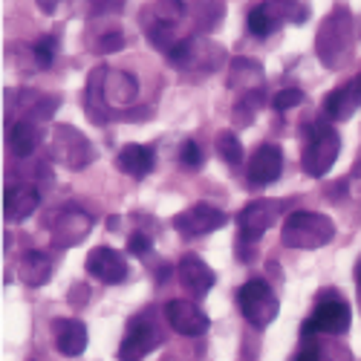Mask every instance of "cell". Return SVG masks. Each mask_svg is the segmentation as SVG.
Listing matches in <instances>:
<instances>
[{
  "label": "cell",
  "mask_w": 361,
  "mask_h": 361,
  "mask_svg": "<svg viewBox=\"0 0 361 361\" xmlns=\"http://www.w3.org/2000/svg\"><path fill=\"white\" fill-rule=\"evenodd\" d=\"M315 47H318L321 61L329 70H341L350 61V55H353V18H350L347 9L338 6L321 23Z\"/></svg>",
  "instance_id": "cell-1"
},
{
  "label": "cell",
  "mask_w": 361,
  "mask_h": 361,
  "mask_svg": "<svg viewBox=\"0 0 361 361\" xmlns=\"http://www.w3.org/2000/svg\"><path fill=\"white\" fill-rule=\"evenodd\" d=\"M336 237V223L321 212H295L283 220L281 240L289 249H321Z\"/></svg>",
  "instance_id": "cell-2"
},
{
  "label": "cell",
  "mask_w": 361,
  "mask_h": 361,
  "mask_svg": "<svg viewBox=\"0 0 361 361\" xmlns=\"http://www.w3.org/2000/svg\"><path fill=\"white\" fill-rule=\"evenodd\" d=\"M338 154H341V136L329 125H310V139L304 145V154H300V168H304V173L321 179L336 165Z\"/></svg>",
  "instance_id": "cell-3"
},
{
  "label": "cell",
  "mask_w": 361,
  "mask_h": 361,
  "mask_svg": "<svg viewBox=\"0 0 361 361\" xmlns=\"http://www.w3.org/2000/svg\"><path fill=\"white\" fill-rule=\"evenodd\" d=\"M223 47L208 41L205 35H191L183 38L171 52H168V61L179 70H191V73H214L223 64Z\"/></svg>",
  "instance_id": "cell-4"
},
{
  "label": "cell",
  "mask_w": 361,
  "mask_h": 361,
  "mask_svg": "<svg viewBox=\"0 0 361 361\" xmlns=\"http://www.w3.org/2000/svg\"><path fill=\"white\" fill-rule=\"evenodd\" d=\"M237 304H240V312H243V318L252 326H257V329L272 324L278 318V310H281L278 295L272 292V286H269L266 281H260V278H252V281H246L243 286H240Z\"/></svg>",
  "instance_id": "cell-5"
},
{
  "label": "cell",
  "mask_w": 361,
  "mask_h": 361,
  "mask_svg": "<svg viewBox=\"0 0 361 361\" xmlns=\"http://www.w3.org/2000/svg\"><path fill=\"white\" fill-rule=\"evenodd\" d=\"M162 344V333H159V324L154 321L150 312L133 315L128 321V333L118 344V361H142L150 350H157Z\"/></svg>",
  "instance_id": "cell-6"
},
{
  "label": "cell",
  "mask_w": 361,
  "mask_h": 361,
  "mask_svg": "<svg viewBox=\"0 0 361 361\" xmlns=\"http://www.w3.org/2000/svg\"><path fill=\"white\" fill-rule=\"evenodd\" d=\"M90 90H93V93L99 90V102L107 107H128L139 96V84L133 75L107 70V67L93 70V75H90Z\"/></svg>",
  "instance_id": "cell-7"
},
{
  "label": "cell",
  "mask_w": 361,
  "mask_h": 361,
  "mask_svg": "<svg viewBox=\"0 0 361 361\" xmlns=\"http://www.w3.org/2000/svg\"><path fill=\"white\" fill-rule=\"evenodd\" d=\"M52 159L64 162L70 168H84L96 159V150L90 145L75 128H67V125H58L52 130V147H49Z\"/></svg>",
  "instance_id": "cell-8"
},
{
  "label": "cell",
  "mask_w": 361,
  "mask_h": 361,
  "mask_svg": "<svg viewBox=\"0 0 361 361\" xmlns=\"http://www.w3.org/2000/svg\"><path fill=\"white\" fill-rule=\"evenodd\" d=\"M283 202L275 200H255L249 202L243 212L237 214V228H240V243H257V240L272 228V223L278 220Z\"/></svg>",
  "instance_id": "cell-9"
},
{
  "label": "cell",
  "mask_w": 361,
  "mask_h": 361,
  "mask_svg": "<svg viewBox=\"0 0 361 361\" xmlns=\"http://www.w3.org/2000/svg\"><path fill=\"white\" fill-rule=\"evenodd\" d=\"M315 324L318 333H326V336H341L350 329L353 324V310L344 298H338L336 292H324L318 298V307L310 318Z\"/></svg>",
  "instance_id": "cell-10"
},
{
  "label": "cell",
  "mask_w": 361,
  "mask_h": 361,
  "mask_svg": "<svg viewBox=\"0 0 361 361\" xmlns=\"http://www.w3.org/2000/svg\"><path fill=\"white\" fill-rule=\"evenodd\" d=\"M165 321L168 326L173 329V333L185 336V338H197L202 333H208V326H212V321H208V315L191 304V300H168L165 304Z\"/></svg>",
  "instance_id": "cell-11"
},
{
  "label": "cell",
  "mask_w": 361,
  "mask_h": 361,
  "mask_svg": "<svg viewBox=\"0 0 361 361\" xmlns=\"http://www.w3.org/2000/svg\"><path fill=\"white\" fill-rule=\"evenodd\" d=\"M226 220L228 217L220 212V208L208 205V202H197V205L185 208L183 214L173 217V228L185 237H200V234H212V231L223 228Z\"/></svg>",
  "instance_id": "cell-12"
},
{
  "label": "cell",
  "mask_w": 361,
  "mask_h": 361,
  "mask_svg": "<svg viewBox=\"0 0 361 361\" xmlns=\"http://www.w3.org/2000/svg\"><path fill=\"white\" fill-rule=\"evenodd\" d=\"M281 171H283V150L278 147V145H260L255 154H252V159H249V183L255 185V188H260V185H272L275 179L281 176Z\"/></svg>",
  "instance_id": "cell-13"
},
{
  "label": "cell",
  "mask_w": 361,
  "mask_h": 361,
  "mask_svg": "<svg viewBox=\"0 0 361 361\" xmlns=\"http://www.w3.org/2000/svg\"><path fill=\"white\" fill-rule=\"evenodd\" d=\"M179 283L185 286V292L191 295V298H205L208 292H212V286H214V269L208 266L200 255H185L183 260H179Z\"/></svg>",
  "instance_id": "cell-14"
},
{
  "label": "cell",
  "mask_w": 361,
  "mask_h": 361,
  "mask_svg": "<svg viewBox=\"0 0 361 361\" xmlns=\"http://www.w3.org/2000/svg\"><path fill=\"white\" fill-rule=\"evenodd\" d=\"M90 228H93V217L84 214L81 208H67V212H61L52 223V240L61 249L78 246Z\"/></svg>",
  "instance_id": "cell-15"
},
{
  "label": "cell",
  "mask_w": 361,
  "mask_h": 361,
  "mask_svg": "<svg viewBox=\"0 0 361 361\" xmlns=\"http://www.w3.org/2000/svg\"><path fill=\"white\" fill-rule=\"evenodd\" d=\"M87 272L102 283H122L128 278V263L110 246H99L87 255Z\"/></svg>",
  "instance_id": "cell-16"
},
{
  "label": "cell",
  "mask_w": 361,
  "mask_h": 361,
  "mask_svg": "<svg viewBox=\"0 0 361 361\" xmlns=\"http://www.w3.org/2000/svg\"><path fill=\"white\" fill-rule=\"evenodd\" d=\"M361 107V75H355L350 84L333 90V93L324 96V113L336 122H344L355 110Z\"/></svg>",
  "instance_id": "cell-17"
},
{
  "label": "cell",
  "mask_w": 361,
  "mask_h": 361,
  "mask_svg": "<svg viewBox=\"0 0 361 361\" xmlns=\"http://www.w3.org/2000/svg\"><path fill=\"white\" fill-rule=\"evenodd\" d=\"M52 333H55V347L61 355L75 358L87 350V326L78 318H55Z\"/></svg>",
  "instance_id": "cell-18"
},
{
  "label": "cell",
  "mask_w": 361,
  "mask_h": 361,
  "mask_svg": "<svg viewBox=\"0 0 361 361\" xmlns=\"http://www.w3.org/2000/svg\"><path fill=\"white\" fill-rule=\"evenodd\" d=\"M41 205V194L35 185H12L4 194V217L9 223H20Z\"/></svg>",
  "instance_id": "cell-19"
},
{
  "label": "cell",
  "mask_w": 361,
  "mask_h": 361,
  "mask_svg": "<svg viewBox=\"0 0 361 361\" xmlns=\"http://www.w3.org/2000/svg\"><path fill=\"white\" fill-rule=\"evenodd\" d=\"M116 165L122 168L125 173H130V176L142 179V176H147L150 171H154V165H157V154H154V147L130 142V145H125L122 150H118Z\"/></svg>",
  "instance_id": "cell-20"
},
{
  "label": "cell",
  "mask_w": 361,
  "mask_h": 361,
  "mask_svg": "<svg viewBox=\"0 0 361 361\" xmlns=\"http://www.w3.org/2000/svg\"><path fill=\"white\" fill-rule=\"evenodd\" d=\"M41 142V128L35 125V118H20V122H12L9 128V147L18 159L32 157L35 147Z\"/></svg>",
  "instance_id": "cell-21"
},
{
  "label": "cell",
  "mask_w": 361,
  "mask_h": 361,
  "mask_svg": "<svg viewBox=\"0 0 361 361\" xmlns=\"http://www.w3.org/2000/svg\"><path fill=\"white\" fill-rule=\"evenodd\" d=\"M18 275L26 286H44L52 275V260L44 255V252H26L20 257V269Z\"/></svg>",
  "instance_id": "cell-22"
},
{
  "label": "cell",
  "mask_w": 361,
  "mask_h": 361,
  "mask_svg": "<svg viewBox=\"0 0 361 361\" xmlns=\"http://www.w3.org/2000/svg\"><path fill=\"white\" fill-rule=\"evenodd\" d=\"M281 18H283V15H281V6L257 4V6H252V12H249V32H252L255 38H269V35L275 32V26H278Z\"/></svg>",
  "instance_id": "cell-23"
},
{
  "label": "cell",
  "mask_w": 361,
  "mask_h": 361,
  "mask_svg": "<svg viewBox=\"0 0 361 361\" xmlns=\"http://www.w3.org/2000/svg\"><path fill=\"white\" fill-rule=\"evenodd\" d=\"M147 41L154 44L157 49L162 52H171L179 41H176V32H173V23L168 18H159V20H150L147 23Z\"/></svg>",
  "instance_id": "cell-24"
},
{
  "label": "cell",
  "mask_w": 361,
  "mask_h": 361,
  "mask_svg": "<svg viewBox=\"0 0 361 361\" xmlns=\"http://www.w3.org/2000/svg\"><path fill=\"white\" fill-rule=\"evenodd\" d=\"M260 78H263V70L260 64L249 61V58H237L231 64V78H228V87H246V84H257L260 87Z\"/></svg>",
  "instance_id": "cell-25"
},
{
  "label": "cell",
  "mask_w": 361,
  "mask_h": 361,
  "mask_svg": "<svg viewBox=\"0 0 361 361\" xmlns=\"http://www.w3.org/2000/svg\"><path fill=\"white\" fill-rule=\"evenodd\" d=\"M260 104H263V87L260 90H249V93L243 96V102H237V107H234V125L237 128H249L255 122V113H257Z\"/></svg>",
  "instance_id": "cell-26"
},
{
  "label": "cell",
  "mask_w": 361,
  "mask_h": 361,
  "mask_svg": "<svg viewBox=\"0 0 361 361\" xmlns=\"http://www.w3.org/2000/svg\"><path fill=\"white\" fill-rule=\"evenodd\" d=\"M217 154H220V157H223V162H226V165H231V168H237L240 162H243V145H240L237 133L223 130V133L217 136Z\"/></svg>",
  "instance_id": "cell-27"
},
{
  "label": "cell",
  "mask_w": 361,
  "mask_h": 361,
  "mask_svg": "<svg viewBox=\"0 0 361 361\" xmlns=\"http://www.w3.org/2000/svg\"><path fill=\"white\" fill-rule=\"evenodd\" d=\"M55 52H58V41H55L52 35H47V38H41V41H35V47H32V58H35V64H38L41 70L52 67Z\"/></svg>",
  "instance_id": "cell-28"
},
{
  "label": "cell",
  "mask_w": 361,
  "mask_h": 361,
  "mask_svg": "<svg viewBox=\"0 0 361 361\" xmlns=\"http://www.w3.org/2000/svg\"><path fill=\"white\" fill-rule=\"evenodd\" d=\"M300 102H304V93H300L298 87H289V90H281V93L272 99V104H275V110H292V107H298Z\"/></svg>",
  "instance_id": "cell-29"
},
{
  "label": "cell",
  "mask_w": 361,
  "mask_h": 361,
  "mask_svg": "<svg viewBox=\"0 0 361 361\" xmlns=\"http://www.w3.org/2000/svg\"><path fill=\"white\" fill-rule=\"evenodd\" d=\"M179 162H183L185 168H200L202 165V150L197 142H183V147H179Z\"/></svg>",
  "instance_id": "cell-30"
},
{
  "label": "cell",
  "mask_w": 361,
  "mask_h": 361,
  "mask_svg": "<svg viewBox=\"0 0 361 361\" xmlns=\"http://www.w3.org/2000/svg\"><path fill=\"white\" fill-rule=\"evenodd\" d=\"M150 249H154V243H150L147 234H142V231L130 234V240H128V252H130V255L145 257V255H150Z\"/></svg>",
  "instance_id": "cell-31"
},
{
  "label": "cell",
  "mask_w": 361,
  "mask_h": 361,
  "mask_svg": "<svg viewBox=\"0 0 361 361\" xmlns=\"http://www.w3.org/2000/svg\"><path fill=\"white\" fill-rule=\"evenodd\" d=\"M281 15L289 18L292 23H304L310 18V6H304V4H281Z\"/></svg>",
  "instance_id": "cell-32"
},
{
  "label": "cell",
  "mask_w": 361,
  "mask_h": 361,
  "mask_svg": "<svg viewBox=\"0 0 361 361\" xmlns=\"http://www.w3.org/2000/svg\"><path fill=\"white\" fill-rule=\"evenodd\" d=\"M122 47H125V38H122V32H116V29H110V32H104L99 38V49L102 52H116V49H122Z\"/></svg>",
  "instance_id": "cell-33"
},
{
  "label": "cell",
  "mask_w": 361,
  "mask_h": 361,
  "mask_svg": "<svg viewBox=\"0 0 361 361\" xmlns=\"http://www.w3.org/2000/svg\"><path fill=\"white\" fill-rule=\"evenodd\" d=\"M353 183H361V162H358L355 171H353Z\"/></svg>",
  "instance_id": "cell-34"
},
{
  "label": "cell",
  "mask_w": 361,
  "mask_h": 361,
  "mask_svg": "<svg viewBox=\"0 0 361 361\" xmlns=\"http://www.w3.org/2000/svg\"><path fill=\"white\" fill-rule=\"evenodd\" d=\"M355 283L361 286V257H358V263H355Z\"/></svg>",
  "instance_id": "cell-35"
}]
</instances>
